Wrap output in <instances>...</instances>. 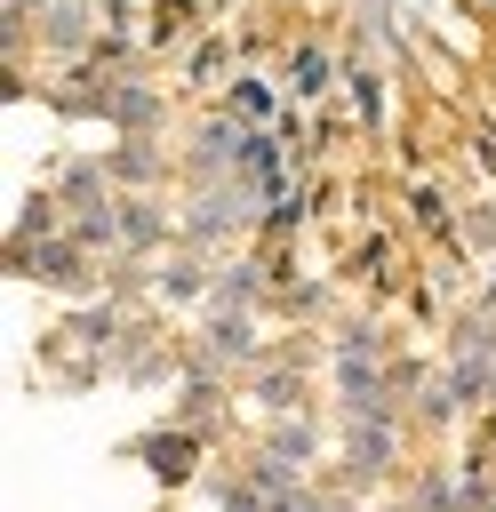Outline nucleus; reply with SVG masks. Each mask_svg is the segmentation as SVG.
I'll return each instance as SVG.
<instances>
[{
  "label": "nucleus",
  "mask_w": 496,
  "mask_h": 512,
  "mask_svg": "<svg viewBox=\"0 0 496 512\" xmlns=\"http://www.w3.org/2000/svg\"><path fill=\"white\" fill-rule=\"evenodd\" d=\"M152 472H160V480H184V472H192V440H184V432L152 440Z\"/></svg>",
  "instance_id": "1"
}]
</instances>
